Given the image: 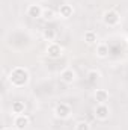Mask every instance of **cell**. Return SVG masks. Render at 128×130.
I'll list each match as a JSON object with an SVG mask.
<instances>
[{"instance_id":"cell-1","label":"cell","mask_w":128,"mask_h":130,"mask_svg":"<svg viewBox=\"0 0 128 130\" xmlns=\"http://www.w3.org/2000/svg\"><path fill=\"white\" fill-rule=\"evenodd\" d=\"M8 80L14 88H24L30 82V74L24 67H15L9 71Z\"/></svg>"},{"instance_id":"cell-8","label":"cell","mask_w":128,"mask_h":130,"mask_svg":"<svg viewBox=\"0 0 128 130\" xmlns=\"http://www.w3.org/2000/svg\"><path fill=\"white\" fill-rule=\"evenodd\" d=\"M42 11H44V8L41 6V5H38V3H33V5H29L27 6V15L30 17V18H41L42 17Z\"/></svg>"},{"instance_id":"cell-16","label":"cell","mask_w":128,"mask_h":130,"mask_svg":"<svg viewBox=\"0 0 128 130\" xmlns=\"http://www.w3.org/2000/svg\"><path fill=\"white\" fill-rule=\"evenodd\" d=\"M99 77H101V74H99V71L98 70H91L89 73H88V82L89 83H96L98 80H99Z\"/></svg>"},{"instance_id":"cell-5","label":"cell","mask_w":128,"mask_h":130,"mask_svg":"<svg viewBox=\"0 0 128 130\" xmlns=\"http://www.w3.org/2000/svg\"><path fill=\"white\" fill-rule=\"evenodd\" d=\"M47 55L51 59H59L63 55V47L60 44H57L56 41L54 42H48L47 44Z\"/></svg>"},{"instance_id":"cell-17","label":"cell","mask_w":128,"mask_h":130,"mask_svg":"<svg viewBox=\"0 0 128 130\" xmlns=\"http://www.w3.org/2000/svg\"><path fill=\"white\" fill-rule=\"evenodd\" d=\"M74 130H91V124L88 121H77L75 126H74Z\"/></svg>"},{"instance_id":"cell-6","label":"cell","mask_w":128,"mask_h":130,"mask_svg":"<svg viewBox=\"0 0 128 130\" xmlns=\"http://www.w3.org/2000/svg\"><path fill=\"white\" fill-rule=\"evenodd\" d=\"M30 126V118L26 113L21 115H14V129L15 130H24Z\"/></svg>"},{"instance_id":"cell-3","label":"cell","mask_w":128,"mask_h":130,"mask_svg":"<svg viewBox=\"0 0 128 130\" xmlns=\"http://www.w3.org/2000/svg\"><path fill=\"white\" fill-rule=\"evenodd\" d=\"M53 113H54V117L57 120H68L71 117V113H72V109H71V106L68 103H59V104H56Z\"/></svg>"},{"instance_id":"cell-13","label":"cell","mask_w":128,"mask_h":130,"mask_svg":"<svg viewBox=\"0 0 128 130\" xmlns=\"http://www.w3.org/2000/svg\"><path fill=\"white\" fill-rule=\"evenodd\" d=\"M11 109H12V113H14V115H21V113H24V110H26V104H24V101L17 100V101H12Z\"/></svg>"},{"instance_id":"cell-2","label":"cell","mask_w":128,"mask_h":130,"mask_svg":"<svg viewBox=\"0 0 128 130\" xmlns=\"http://www.w3.org/2000/svg\"><path fill=\"white\" fill-rule=\"evenodd\" d=\"M102 21H104L105 26L115 27V26L119 24L121 15H119V12H118L116 9H107V11H104V14H102Z\"/></svg>"},{"instance_id":"cell-14","label":"cell","mask_w":128,"mask_h":130,"mask_svg":"<svg viewBox=\"0 0 128 130\" xmlns=\"http://www.w3.org/2000/svg\"><path fill=\"white\" fill-rule=\"evenodd\" d=\"M42 38L45 41H48V42H54L56 38H57V32L54 29H51V27H47V29L42 30Z\"/></svg>"},{"instance_id":"cell-4","label":"cell","mask_w":128,"mask_h":130,"mask_svg":"<svg viewBox=\"0 0 128 130\" xmlns=\"http://www.w3.org/2000/svg\"><path fill=\"white\" fill-rule=\"evenodd\" d=\"M94 115L98 121H107L110 118V107L107 106V103L96 104L95 109H94Z\"/></svg>"},{"instance_id":"cell-19","label":"cell","mask_w":128,"mask_h":130,"mask_svg":"<svg viewBox=\"0 0 128 130\" xmlns=\"http://www.w3.org/2000/svg\"><path fill=\"white\" fill-rule=\"evenodd\" d=\"M125 41H127V44H128V33H127V36H125Z\"/></svg>"},{"instance_id":"cell-11","label":"cell","mask_w":128,"mask_h":130,"mask_svg":"<svg viewBox=\"0 0 128 130\" xmlns=\"http://www.w3.org/2000/svg\"><path fill=\"white\" fill-rule=\"evenodd\" d=\"M109 97H110V94H109V91L107 89H96L95 91V101L96 104H104V103H107L109 101Z\"/></svg>"},{"instance_id":"cell-9","label":"cell","mask_w":128,"mask_h":130,"mask_svg":"<svg viewBox=\"0 0 128 130\" xmlns=\"http://www.w3.org/2000/svg\"><path fill=\"white\" fill-rule=\"evenodd\" d=\"M72 14H74V8H72L71 5H68V3L60 5V8H59V11H57V15H59L60 18H63V20L71 18Z\"/></svg>"},{"instance_id":"cell-12","label":"cell","mask_w":128,"mask_h":130,"mask_svg":"<svg viewBox=\"0 0 128 130\" xmlns=\"http://www.w3.org/2000/svg\"><path fill=\"white\" fill-rule=\"evenodd\" d=\"M83 39L88 45H94V44H98V33L95 30H86L84 35H83Z\"/></svg>"},{"instance_id":"cell-18","label":"cell","mask_w":128,"mask_h":130,"mask_svg":"<svg viewBox=\"0 0 128 130\" xmlns=\"http://www.w3.org/2000/svg\"><path fill=\"white\" fill-rule=\"evenodd\" d=\"M2 130H15V129H12V127H3Z\"/></svg>"},{"instance_id":"cell-10","label":"cell","mask_w":128,"mask_h":130,"mask_svg":"<svg viewBox=\"0 0 128 130\" xmlns=\"http://www.w3.org/2000/svg\"><path fill=\"white\" fill-rule=\"evenodd\" d=\"M109 45L107 44H104V42H98L95 47V55L96 58H99V59H105L107 56H109Z\"/></svg>"},{"instance_id":"cell-7","label":"cell","mask_w":128,"mask_h":130,"mask_svg":"<svg viewBox=\"0 0 128 130\" xmlns=\"http://www.w3.org/2000/svg\"><path fill=\"white\" fill-rule=\"evenodd\" d=\"M60 80L66 83V85H72L77 80V73L72 68H65L63 71L60 73Z\"/></svg>"},{"instance_id":"cell-15","label":"cell","mask_w":128,"mask_h":130,"mask_svg":"<svg viewBox=\"0 0 128 130\" xmlns=\"http://www.w3.org/2000/svg\"><path fill=\"white\" fill-rule=\"evenodd\" d=\"M54 17H56V12H54L51 8H44L42 17H41L44 21H51V20H54Z\"/></svg>"}]
</instances>
